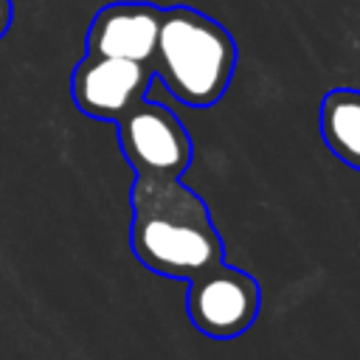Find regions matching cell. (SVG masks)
Returning a JSON list of instances; mask_svg holds the SVG:
<instances>
[{
    "label": "cell",
    "instance_id": "1",
    "mask_svg": "<svg viewBox=\"0 0 360 360\" xmlns=\"http://www.w3.org/2000/svg\"><path fill=\"white\" fill-rule=\"evenodd\" d=\"M129 211V248L146 270L188 281L225 262V245L208 202L183 180L135 177Z\"/></svg>",
    "mask_w": 360,
    "mask_h": 360
},
{
    "label": "cell",
    "instance_id": "2",
    "mask_svg": "<svg viewBox=\"0 0 360 360\" xmlns=\"http://www.w3.org/2000/svg\"><path fill=\"white\" fill-rule=\"evenodd\" d=\"M236 39L211 14L191 6L163 8L152 56L155 79L186 107H214L236 73Z\"/></svg>",
    "mask_w": 360,
    "mask_h": 360
},
{
    "label": "cell",
    "instance_id": "3",
    "mask_svg": "<svg viewBox=\"0 0 360 360\" xmlns=\"http://www.w3.org/2000/svg\"><path fill=\"white\" fill-rule=\"evenodd\" d=\"M115 129L121 155L135 177L180 180L194 160V143L186 124L149 96L132 104L115 121Z\"/></svg>",
    "mask_w": 360,
    "mask_h": 360
},
{
    "label": "cell",
    "instance_id": "4",
    "mask_svg": "<svg viewBox=\"0 0 360 360\" xmlns=\"http://www.w3.org/2000/svg\"><path fill=\"white\" fill-rule=\"evenodd\" d=\"M262 307L259 281L228 262L211 264L188 278L186 312L197 332L214 340H231L248 332Z\"/></svg>",
    "mask_w": 360,
    "mask_h": 360
},
{
    "label": "cell",
    "instance_id": "5",
    "mask_svg": "<svg viewBox=\"0 0 360 360\" xmlns=\"http://www.w3.org/2000/svg\"><path fill=\"white\" fill-rule=\"evenodd\" d=\"M152 65L84 53L70 73V98L87 118L118 121L132 104L149 96Z\"/></svg>",
    "mask_w": 360,
    "mask_h": 360
},
{
    "label": "cell",
    "instance_id": "6",
    "mask_svg": "<svg viewBox=\"0 0 360 360\" xmlns=\"http://www.w3.org/2000/svg\"><path fill=\"white\" fill-rule=\"evenodd\" d=\"M163 8L155 3H110L90 20L84 53L152 65Z\"/></svg>",
    "mask_w": 360,
    "mask_h": 360
},
{
    "label": "cell",
    "instance_id": "7",
    "mask_svg": "<svg viewBox=\"0 0 360 360\" xmlns=\"http://www.w3.org/2000/svg\"><path fill=\"white\" fill-rule=\"evenodd\" d=\"M318 129L326 149L360 172V90L357 87H332L321 98Z\"/></svg>",
    "mask_w": 360,
    "mask_h": 360
},
{
    "label": "cell",
    "instance_id": "8",
    "mask_svg": "<svg viewBox=\"0 0 360 360\" xmlns=\"http://www.w3.org/2000/svg\"><path fill=\"white\" fill-rule=\"evenodd\" d=\"M11 20H14V3L11 0H0V39L11 28Z\"/></svg>",
    "mask_w": 360,
    "mask_h": 360
}]
</instances>
